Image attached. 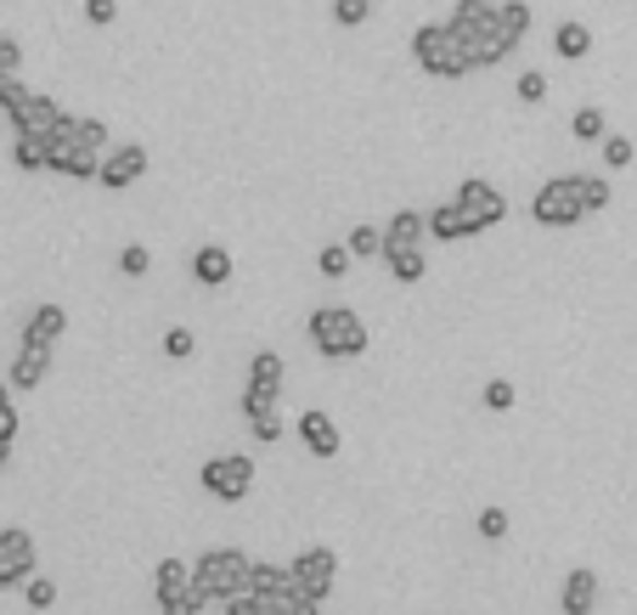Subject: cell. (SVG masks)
I'll return each mask as SVG.
<instances>
[{"mask_svg": "<svg viewBox=\"0 0 637 615\" xmlns=\"http://www.w3.org/2000/svg\"><path fill=\"white\" fill-rule=\"evenodd\" d=\"M249 570H254V559L238 554V547H209V554L192 565V588L209 604H226V599L249 593Z\"/></svg>", "mask_w": 637, "mask_h": 615, "instance_id": "6da1fadb", "label": "cell"}, {"mask_svg": "<svg viewBox=\"0 0 637 615\" xmlns=\"http://www.w3.org/2000/svg\"><path fill=\"white\" fill-rule=\"evenodd\" d=\"M412 62L423 74L434 80H462V74H474V62H468V46L457 40V28L452 23H429L412 35Z\"/></svg>", "mask_w": 637, "mask_h": 615, "instance_id": "7a4b0ae2", "label": "cell"}, {"mask_svg": "<svg viewBox=\"0 0 637 615\" xmlns=\"http://www.w3.org/2000/svg\"><path fill=\"white\" fill-rule=\"evenodd\" d=\"M311 345L327 362H350V355L366 350V328L350 305H316L311 311Z\"/></svg>", "mask_w": 637, "mask_h": 615, "instance_id": "3957f363", "label": "cell"}, {"mask_svg": "<svg viewBox=\"0 0 637 615\" xmlns=\"http://www.w3.org/2000/svg\"><path fill=\"white\" fill-rule=\"evenodd\" d=\"M530 215H536V226H553V232H564V226H576V220L587 215L581 176H553V181H542V192L530 198Z\"/></svg>", "mask_w": 637, "mask_h": 615, "instance_id": "277c9868", "label": "cell"}, {"mask_svg": "<svg viewBox=\"0 0 637 615\" xmlns=\"http://www.w3.org/2000/svg\"><path fill=\"white\" fill-rule=\"evenodd\" d=\"M204 492L215 503H243L254 492V463L243 458V451H226V458H209L204 463Z\"/></svg>", "mask_w": 637, "mask_h": 615, "instance_id": "5b68a950", "label": "cell"}, {"mask_svg": "<svg viewBox=\"0 0 637 615\" xmlns=\"http://www.w3.org/2000/svg\"><path fill=\"white\" fill-rule=\"evenodd\" d=\"M288 570H293V588L299 593H311V599L327 604L333 581H339V554H333V547H305V554H299Z\"/></svg>", "mask_w": 637, "mask_h": 615, "instance_id": "8992f818", "label": "cell"}, {"mask_svg": "<svg viewBox=\"0 0 637 615\" xmlns=\"http://www.w3.org/2000/svg\"><path fill=\"white\" fill-rule=\"evenodd\" d=\"M457 209L468 215V226H474V232H491V226L508 215V198H502V192L491 186V181H480V176H468L462 186H457Z\"/></svg>", "mask_w": 637, "mask_h": 615, "instance_id": "52a82bcc", "label": "cell"}, {"mask_svg": "<svg viewBox=\"0 0 637 615\" xmlns=\"http://www.w3.org/2000/svg\"><path fill=\"white\" fill-rule=\"evenodd\" d=\"M28 576H35V536L7 526V531H0V593L23 588Z\"/></svg>", "mask_w": 637, "mask_h": 615, "instance_id": "ba28073f", "label": "cell"}, {"mask_svg": "<svg viewBox=\"0 0 637 615\" xmlns=\"http://www.w3.org/2000/svg\"><path fill=\"white\" fill-rule=\"evenodd\" d=\"M147 176V147L136 142H124V147H108L103 153V170H96V181H103L108 192H124V186H136Z\"/></svg>", "mask_w": 637, "mask_h": 615, "instance_id": "9c48e42d", "label": "cell"}, {"mask_svg": "<svg viewBox=\"0 0 637 615\" xmlns=\"http://www.w3.org/2000/svg\"><path fill=\"white\" fill-rule=\"evenodd\" d=\"M7 113H12V124H17V136H51L57 119H62V108L51 102V96H40V91H23Z\"/></svg>", "mask_w": 637, "mask_h": 615, "instance_id": "30bf717a", "label": "cell"}, {"mask_svg": "<svg viewBox=\"0 0 637 615\" xmlns=\"http://www.w3.org/2000/svg\"><path fill=\"white\" fill-rule=\"evenodd\" d=\"M46 170L51 176H69V181H96V170H103V153L85 147V142H51L46 147Z\"/></svg>", "mask_w": 637, "mask_h": 615, "instance_id": "8fae6325", "label": "cell"}, {"mask_svg": "<svg viewBox=\"0 0 637 615\" xmlns=\"http://www.w3.org/2000/svg\"><path fill=\"white\" fill-rule=\"evenodd\" d=\"M299 441H305V451H311V458H339V451H345V435H339V424H333V418L327 412H299Z\"/></svg>", "mask_w": 637, "mask_h": 615, "instance_id": "7c38bea8", "label": "cell"}, {"mask_svg": "<svg viewBox=\"0 0 637 615\" xmlns=\"http://www.w3.org/2000/svg\"><path fill=\"white\" fill-rule=\"evenodd\" d=\"M46 378H51V345H23L12 373H7V384H12V390H40Z\"/></svg>", "mask_w": 637, "mask_h": 615, "instance_id": "4fadbf2b", "label": "cell"}, {"mask_svg": "<svg viewBox=\"0 0 637 615\" xmlns=\"http://www.w3.org/2000/svg\"><path fill=\"white\" fill-rule=\"evenodd\" d=\"M519 51V40L508 35V28H502V17L485 28L480 40H468V62H474V69H496V62H508Z\"/></svg>", "mask_w": 637, "mask_h": 615, "instance_id": "5bb4252c", "label": "cell"}, {"mask_svg": "<svg viewBox=\"0 0 637 615\" xmlns=\"http://www.w3.org/2000/svg\"><path fill=\"white\" fill-rule=\"evenodd\" d=\"M491 23H496V0H457V7H452V28H457L462 46L480 40Z\"/></svg>", "mask_w": 637, "mask_h": 615, "instance_id": "9a60e30c", "label": "cell"}, {"mask_svg": "<svg viewBox=\"0 0 637 615\" xmlns=\"http://www.w3.org/2000/svg\"><path fill=\"white\" fill-rule=\"evenodd\" d=\"M558 610H564V615H592V610H598V576H592L587 565L564 576V593H558Z\"/></svg>", "mask_w": 637, "mask_h": 615, "instance_id": "2e32d148", "label": "cell"}, {"mask_svg": "<svg viewBox=\"0 0 637 615\" xmlns=\"http://www.w3.org/2000/svg\"><path fill=\"white\" fill-rule=\"evenodd\" d=\"M429 238L434 243H462V238H480V232L468 226V215L457 209V198H446L441 209H429Z\"/></svg>", "mask_w": 637, "mask_h": 615, "instance_id": "e0dca14e", "label": "cell"}, {"mask_svg": "<svg viewBox=\"0 0 637 615\" xmlns=\"http://www.w3.org/2000/svg\"><path fill=\"white\" fill-rule=\"evenodd\" d=\"M62 334H69V311L62 305H40L35 316L23 322V345H57Z\"/></svg>", "mask_w": 637, "mask_h": 615, "instance_id": "ac0fdd59", "label": "cell"}, {"mask_svg": "<svg viewBox=\"0 0 637 615\" xmlns=\"http://www.w3.org/2000/svg\"><path fill=\"white\" fill-rule=\"evenodd\" d=\"M423 232H429V215H418V209H395L389 226H384V249H418Z\"/></svg>", "mask_w": 637, "mask_h": 615, "instance_id": "d6986e66", "label": "cell"}, {"mask_svg": "<svg viewBox=\"0 0 637 615\" xmlns=\"http://www.w3.org/2000/svg\"><path fill=\"white\" fill-rule=\"evenodd\" d=\"M192 277L204 282V288H226L231 282V254L220 243H204V249L192 254Z\"/></svg>", "mask_w": 637, "mask_h": 615, "instance_id": "ffe728a7", "label": "cell"}, {"mask_svg": "<svg viewBox=\"0 0 637 615\" xmlns=\"http://www.w3.org/2000/svg\"><path fill=\"white\" fill-rule=\"evenodd\" d=\"M153 588H158V610H164V604H176V599L192 593V570H187L181 559H164L158 576H153Z\"/></svg>", "mask_w": 637, "mask_h": 615, "instance_id": "44dd1931", "label": "cell"}, {"mask_svg": "<svg viewBox=\"0 0 637 615\" xmlns=\"http://www.w3.org/2000/svg\"><path fill=\"white\" fill-rule=\"evenodd\" d=\"M384 266H389V277H395L400 288L423 282V272H429V261H423V243H418V249H384Z\"/></svg>", "mask_w": 637, "mask_h": 615, "instance_id": "7402d4cb", "label": "cell"}, {"mask_svg": "<svg viewBox=\"0 0 637 615\" xmlns=\"http://www.w3.org/2000/svg\"><path fill=\"white\" fill-rule=\"evenodd\" d=\"M249 593H260V599H283V593H293V570H288V565H260V559H254V570H249Z\"/></svg>", "mask_w": 637, "mask_h": 615, "instance_id": "603a6c76", "label": "cell"}, {"mask_svg": "<svg viewBox=\"0 0 637 615\" xmlns=\"http://www.w3.org/2000/svg\"><path fill=\"white\" fill-rule=\"evenodd\" d=\"M553 51H558L564 62H581V57L592 51V35H587V23H576V17H569V23H558V28H553Z\"/></svg>", "mask_w": 637, "mask_h": 615, "instance_id": "cb8c5ba5", "label": "cell"}, {"mask_svg": "<svg viewBox=\"0 0 637 615\" xmlns=\"http://www.w3.org/2000/svg\"><path fill=\"white\" fill-rule=\"evenodd\" d=\"M283 355L277 350H254V362H249V384H260V390H277L283 396Z\"/></svg>", "mask_w": 637, "mask_h": 615, "instance_id": "d4e9b609", "label": "cell"}, {"mask_svg": "<svg viewBox=\"0 0 637 615\" xmlns=\"http://www.w3.org/2000/svg\"><path fill=\"white\" fill-rule=\"evenodd\" d=\"M350 261H356L350 243H322V249H316V272H322V277H333V282H339V277L350 272Z\"/></svg>", "mask_w": 637, "mask_h": 615, "instance_id": "484cf974", "label": "cell"}, {"mask_svg": "<svg viewBox=\"0 0 637 615\" xmlns=\"http://www.w3.org/2000/svg\"><path fill=\"white\" fill-rule=\"evenodd\" d=\"M46 136H17V147H12V165L17 170H46Z\"/></svg>", "mask_w": 637, "mask_h": 615, "instance_id": "4316f807", "label": "cell"}, {"mask_svg": "<svg viewBox=\"0 0 637 615\" xmlns=\"http://www.w3.org/2000/svg\"><path fill=\"white\" fill-rule=\"evenodd\" d=\"M569 131H576V142H603L610 136V124H603V108H576Z\"/></svg>", "mask_w": 637, "mask_h": 615, "instance_id": "83f0119b", "label": "cell"}, {"mask_svg": "<svg viewBox=\"0 0 637 615\" xmlns=\"http://www.w3.org/2000/svg\"><path fill=\"white\" fill-rule=\"evenodd\" d=\"M345 243H350L356 261H366V254H384V232H378V226H366V220L350 226V238H345Z\"/></svg>", "mask_w": 637, "mask_h": 615, "instance_id": "f1b7e54d", "label": "cell"}, {"mask_svg": "<svg viewBox=\"0 0 637 615\" xmlns=\"http://www.w3.org/2000/svg\"><path fill=\"white\" fill-rule=\"evenodd\" d=\"M496 17H502V28H508L514 40H525V35H530V7H525V0H502Z\"/></svg>", "mask_w": 637, "mask_h": 615, "instance_id": "f546056e", "label": "cell"}, {"mask_svg": "<svg viewBox=\"0 0 637 615\" xmlns=\"http://www.w3.org/2000/svg\"><path fill=\"white\" fill-rule=\"evenodd\" d=\"M119 272H124V277H147V272H153L147 243H124V249H119Z\"/></svg>", "mask_w": 637, "mask_h": 615, "instance_id": "4dcf8cb0", "label": "cell"}, {"mask_svg": "<svg viewBox=\"0 0 637 615\" xmlns=\"http://www.w3.org/2000/svg\"><path fill=\"white\" fill-rule=\"evenodd\" d=\"M23 599H28V610H51L57 604V581L51 576H28L23 581Z\"/></svg>", "mask_w": 637, "mask_h": 615, "instance_id": "1f68e13d", "label": "cell"}, {"mask_svg": "<svg viewBox=\"0 0 637 615\" xmlns=\"http://www.w3.org/2000/svg\"><path fill=\"white\" fill-rule=\"evenodd\" d=\"M581 198H587V215H598V209L615 204V192H610V181H603V176H581Z\"/></svg>", "mask_w": 637, "mask_h": 615, "instance_id": "d6a6232c", "label": "cell"}, {"mask_svg": "<svg viewBox=\"0 0 637 615\" xmlns=\"http://www.w3.org/2000/svg\"><path fill=\"white\" fill-rule=\"evenodd\" d=\"M74 142L96 147V153H108V124L103 119H74Z\"/></svg>", "mask_w": 637, "mask_h": 615, "instance_id": "836d02e7", "label": "cell"}, {"mask_svg": "<svg viewBox=\"0 0 637 615\" xmlns=\"http://www.w3.org/2000/svg\"><path fill=\"white\" fill-rule=\"evenodd\" d=\"M277 401H283V396H277V390H260V384H249V390H243V412H249V418L277 412Z\"/></svg>", "mask_w": 637, "mask_h": 615, "instance_id": "e575fe53", "label": "cell"}, {"mask_svg": "<svg viewBox=\"0 0 637 615\" xmlns=\"http://www.w3.org/2000/svg\"><path fill=\"white\" fill-rule=\"evenodd\" d=\"M226 615H283V610L265 604L260 593H238V599H226Z\"/></svg>", "mask_w": 637, "mask_h": 615, "instance_id": "d590c367", "label": "cell"}, {"mask_svg": "<svg viewBox=\"0 0 637 615\" xmlns=\"http://www.w3.org/2000/svg\"><path fill=\"white\" fill-rule=\"evenodd\" d=\"M514 91H519V102H530V108H536V102H548V80H542V74H536V69H525Z\"/></svg>", "mask_w": 637, "mask_h": 615, "instance_id": "8d00e7d4", "label": "cell"}, {"mask_svg": "<svg viewBox=\"0 0 637 615\" xmlns=\"http://www.w3.org/2000/svg\"><path fill=\"white\" fill-rule=\"evenodd\" d=\"M366 12H373V0H333V17H339L345 28L366 23Z\"/></svg>", "mask_w": 637, "mask_h": 615, "instance_id": "74e56055", "label": "cell"}, {"mask_svg": "<svg viewBox=\"0 0 637 615\" xmlns=\"http://www.w3.org/2000/svg\"><path fill=\"white\" fill-rule=\"evenodd\" d=\"M192 350H197V339H192L187 328H170V334H164V355H170V362H187Z\"/></svg>", "mask_w": 637, "mask_h": 615, "instance_id": "f35d334b", "label": "cell"}, {"mask_svg": "<svg viewBox=\"0 0 637 615\" xmlns=\"http://www.w3.org/2000/svg\"><path fill=\"white\" fill-rule=\"evenodd\" d=\"M485 407H491V412H508V407H514V378H491V384H485Z\"/></svg>", "mask_w": 637, "mask_h": 615, "instance_id": "ab89813d", "label": "cell"}, {"mask_svg": "<svg viewBox=\"0 0 637 615\" xmlns=\"http://www.w3.org/2000/svg\"><path fill=\"white\" fill-rule=\"evenodd\" d=\"M603 165H610V170H626V165H632V142H626V136H603Z\"/></svg>", "mask_w": 637, "mask_h": 615, "instance_id": "60d3db41", "label": "cell"}, {"mask_svg": "<svg viewBox=\"0 0 637 615\" xmlns=\"http://www.w3.org/2000/svg\"><path fill=\"white\" fill-rule=\"evenodd\" d=\"M249 430H254V441H265V446H272V441H283V418L277 412H265V418H249Z\"/></svg>", "mask_w": 637, "mask_h": 615, "instance_id": "b9f144b4", "label": "cell"}, {"mask_svg": "<svg viewBox=\"0 0 637 615\" xmlns=\"http://www.w3.org/2000/svg\"><path fill=\"white\" fill-rule=\"evenodd\" d=\"M480 536H485V542H502V536H508V514H502V508H485V514H480Z\"/></svg>", "mask_w": 637, "mask_h": 615, "instance_id": "7bdbcfd3", "label": "cell"}, {"mask_svg": "<svg viewBox=\"0 0 637 615\" xmlns=\"http://www.w3.org/2000/svg\"><path fill=\"white\" fill-rule=\"evenodd\" d=\"M85 17H91L96 28H108V23L119 17V0H85Z\"/></svg>", "mask_w": 637, "mask_h": 615, "instance_id": "ee69618b", "label": "cell"}, {"mask_svg": "<svg viewBox=\"0 0 637 615\" xmlns=\"http://www.w3.org/2000/svg\"><path fill=\"white\" fill-rule=\"evenodd\" d=\"M23 69V46L12 35H0V74H17Z\"/></svg>", "mask_w": 637, "mask_h": 615, "instance_id": "f6af8a7d", "label": "cell"}, {"mask_svg": "<svg viewBox=\"0 0 637 615\" xmlns=\"http://www.w3.org/2000/svg\"><path fill=\"white\" fill-rule=\"evenodd\" d=\"M204 604H209V599H204V593H197V588H192L187 599H176V604H164V615H197V610H204Z\"/></svg>", "mask_w": 637, "mask_h": 615, "instance_id": "bcb514c9", "label": "cell"}, {"mask_svg": "<svg viewBox=\"0 0 637 615\" xmlns=\"http://www.w3.org/2000/svg\"><path fill=\"white\" fill-rule=\"evenodd\" d=\"M0 441H17V407L0 401Z\"/></svg>", "mask_w": 637, "mask_h": 615, "instance_id": "7dc6e473", "label": "cell"}, {"mask_svg": "<svg viewBox=\"0 0 637 615\" xmlns=\"http://www.w3.org/2000/svg\"><path fill=\"white\" fill-rule=\"evenodd\" d=\"M17 96H23V80L17 74H0V108H12Z\"/></svg>", "mask_w": 637, "mask_h": 615, "instance_id": "c3c4849f", "label": "cell"}, {"mask_svg": "<svg viewBox=\"0 0 637 615\" xmlns=\"http://www.w3.org/2000/svg\"><path fill=\"white\" fill-rule=\"evenodd\" d=\"M0 401H12V384H0Z\"/></svg>", "mask_w": 637, "mask_h": 615, "instance_id": "681fc988", "label": "cell"}]
</instances>
